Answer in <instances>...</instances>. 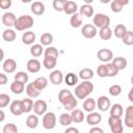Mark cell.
<instances>
[{
  "label": "cell",
  "instance_id": "cell-1",
  "mask_svg": "<svg viewBox=\"0 0 133 133\" xmlns=\"http://www.w3.org/2000/svg\"><path fill=\"white\" fill-rule=\"evenodd\" d=\"M58 101L62 104L64 109L68 111H73L74 109H76L77 104H78V102H77L75 96L72 94V91L69 89H65V88H63L59 91Z\"/></svg>",
  "mask_w": 133,
  "mask_h": 133
},
{
  "label": "cell",
  "instance_id": "cell-2",
  "mask_svg": "<svg viewBox=\"0 0 133 133\" xmlns=\"http://www.w3.org/2000/svg\"><path fill=\"white\" fill-rule=\"evenodd\" d=\"M94 84L90 81H82V83L78 84L75 88V96L79 100H85L92 92Z\"/></svg>",
  "mask_w": 133,
  "mask_h": 133
},
{
  "label": "cell",
  "instance_id": "cell-3",
  "mask_svg": "<svg viewBox=\"0 0 133 133\" xmlns=\"http://www.w3.org/2000/svg\"><path fill=\"white\" fill-rule=\"evenodd\" d=\"M34 24V20L29 15H22L20 16L15 24V29L17 31H24L29 28H31Z\"/></svg>",
  "mask_w": 133,
  "mask_h": 133
},
{
  "label": "cell",
  "instance_id": "cell-4",
  "mask_svg": "<svg viewBox=\"0 0 133 133\" xmlns=\"http://www.w3.org/2000/svg\"><path fill=\"white\" fill-rule=\"evenodd\" d=\"M108 125H109L112 133H123V131H124V125H123L122 117L109 116Z\"/></svg>",
  "mask_w": 133,
  "mask_h": 133
},
{
  "label": "cell",
  "instance_id": "cell-5",
  "mask_svg": "<svg viewBox=\"0 0 133 133\" xmlns=\"http://www.w3.org/2000/svg\"><path fill=\"white\" fill-rule=\"evenodd\" d=\"M94 25L97 28H104V27H109L110 25V18L105 15V14H96L92 18Z\"/></svg>",
  "mask_w": 133,
  "mask_h": 133
},
{
  "label": "cell",
  "instance_id": "cell-6",
  "mask_svg": "<svg viewBox=\"0 0 133 133\" xmlns=\"http://www.w3.org/2000/svg\"><path fill=\"white\" fill-rule=\"evenodd\" d=\"M56 122H57V118H56V115L54 112H51V111L47 112L43 116V127L47 130L54 129L56 126Z\"/></svg>",
  "mask_w": 133,
  "mask_h": 133
},
{
  "label": "cell",
  "instance_id": "cell-7",
  "mask_svg": "<svg viewBox=\"0 0 133 133\" xmlns=\"http://www.w3.org/2000/svg\"><path fill=\"white\" fill-rule=\"evenodd\" d=\"M97 57L103 63H109L113 59V52L110 49H107V48L100 49L97 52Z\"/></svg>",
  "mask_w": 133,
  "mask_h": 133
},
{
  "label": "cell",
  "instance_id": "cell-8",
  "mask_svg": "<svg viewBox=\"0 0 133 133\" xmlns=\"http://www.w3.org/2000/svg\"><path fill=\"white\" fill-rule=\"evenodd\" d=\"M81 33L86 38H94L98 34L97 27L94 24H89V23L88 24H85L81 28Z\"/></svg>",
  "mask_w": 133,
  "mask_h": 133
},
{
  "label": "cell",
  "instance_id": "cell-9",
  "mask_svg": "<svg viewBox=\"0 0 133 133\" xmlns=\"http://www.w3.org/2000/svg\"><path fill=\"white\" fill-rule=\"evenodd\" d=\"M17 17H16V15L14 14V12H11V11H6V12H4L3 15H2V23H3V25L4 26H6V27H8V28H10V27H15V24H16V21H17Z\"/></svg>",
  "mask_w": 133,
  "mask_h": 133
},
{
  "label": "cell",
  "instance_id": "cell-10",
  "mask_svg": "<svg viewBox=\"0 0 133 133\" xmlns=\"http://www.w3.org/2000/svg\"><path fill=\"white\" fill-rule=\"evenodd\" d=\"M47 103L44 100H36L33 104V111L36 115H44L47 113Z\"/></svg>",
  "mask_w": 133,
  "mask_h": 133
},
{
  "label": "cell",
  "instance_id": "cell-11",
  "mask_svg": "<svg viewBox=\"0 0 133 133\" xmlns=\"http://www.w3.org/2000/svg\"><path fill=\"white\" fill-rule=\"evenodd\" d=\"M97 107H98V109H100L103 112L110 109L111 103H110V100L108 99V97H106V96L99 97L98 100H97Z\"/></svg>",
  "mask_w": 133,
  "mask_h": 133
},
{
  "label": "cell",
  "instance_id": "cell-12",
  "mask_svg": "<svg viewBox=\"0 0 133 133\" xmlns=\"http://www.w3.org/2000/svg\"><path fill=\"white\" fill-rule=\"evenodd\" d=\"M49 80H50V82H51L52 84H54V85H59V84H61L62 81L64 80L63 75H62V72L59 71V70H55V71L51 72L50 75H49Z\"/></svg>",
  "mask_w": 133,
  "mask_h": 133
},
{
  "label": "cell",
  "instance_id": "cell-13",
  "mask_svg": "<svg viewBox=\"0 0 133 133\" xmlns=\"http://www.w3.org/2000/svg\"><path fill=\"white\" fill-rule=\"evenodd\" d=\"M2 69L5 73H8V74H11L16 71L17 69V62L15 59L12 58H7L3 61L2 63Z\"/></svg>",
  "mask_w": 133,
  "mask_h": 133
},
{
  "label": "cell",
  "instance_id": "cell-14",
  "mask_svg": "<svg viewBox=\"0 0 133 133\" xmlns=\"http://www.w3.org/2000/svg\"><path fill=\"white\" fill-rule=\"evenodd\" d=\"M26 69L29 73H32V74H35L37 72H39L41 70V62L35 59V58H32V59H29L27 61V64H26Z\"/></svg>",
  "mask_w": 133,
  "mask_h": 133
},
{
  "label": "cell",
  "instance_id": "cell-15",
  "mask_svg": "<svg viewBox=\"0 0 133 133\" xmlns=\"http://www.w3.org/2000/svg\"><path fill=\"white\" fill-rule=\"evenodd\" d=\"M85 119H86V123L88 125H91V126H95V125H98L101 123L102 121V115L98 112H90L88 113L86 116H85Z\"/></svg>",
  "mask_w": 133,
  "mask_h": 133
},
{
  "label": "cell",
  "instance_id": "cell-16",
  "mask_svg": "<svg viewBox=\"0 0 133 133\" xmlns=\"http://www.w3.org/2000/svg\"><path fill=\"white\" fill-rule=\"evenodd\" d=\"M9 110L10 112L18 116V115H21L23 113V109H22V100H15L11 102L10 106H9Z\"/></svg>",
  "mask_w": 133,
  "mask_h": 133
},
{
  "label": "cell",
  "instance_id": "cell-17",
  "mask_svg": "<svg viewBox=\"0 0 133 133\" xmlns=\"http://www.w3.org/2000/svg\"><path fill=\"white\" fill-rule=\"evenodd\" d=\"M129 3L128 0H113L110 4V8L113 12H121L124 8L125 5H127Z\"/></svg>",
  "mask_w": 133,
  "mask_h": 133
},
{
  "label": "cell",
  "instance_id": "cell-18",
  "mask_svg": "<svg viewBox=\"0 0 133 133\" xmlns=\"http://www.w3.org/2000/svg\"><path fill=\"white\" fill-rule=\"evenodd\" d=\"M125 126L128 128H133V105H130L126 108Z\"/></svg>",
  "mask_w": 133,
  "mask_h": 133
},
{
  "label": "cell",
  "instance_id": "cell-19",
  "mask_svg": "<svg viewBox=\"0 0 133 133\" xmlns=\"http://www.w3.org/2000/svg\"><path fill=\"white\" fill-rule=\"evenodd\" d=\"M77 10H78V5H77L76 2L70 1V0L65 2L64 6H63V12H64V14L73 16L74 14L77 12Z\"/></svg>",
  "mask_w": 133,
  "mask_h": 133
},
{
  "label": "cell",
  "instance_id": "cell-20",
  "mask_svg": "<svg viewBox=\"0 0 133 133\" xmlns=\"http://www.w3.org/2000/svg\"><path fill=\"white\" fill-rule=\"evenodd\" d=\"M25 91H26L27 96H28L29 98H31V99L37 98V97L41 95V90H38V89L34 86L33 82L27 84V86H26V88H25Z\"/></svg>",
  "mask_w": 133,
  "mask_h": 133
},
{
  "label": "cell",
  "instance_id": "cell-21",
  "mask_svg": "<svg viewBox=\"0 0 133 133\" xmlns=\"http://www.w3.org/2000/svg\"><path fill=\"white\" fill-rule=\"evenodd\" d=\"M31 11L34 14V15H36V16H41V15H43L44 12H45V4L43 3V2H41V1H35V2H33L32 4H31Z\"/></svg>",
  "mask_w": 133,
  "mask_h": 133
},
{
  "label": "cell",
  "instance_id": "cell-22",
  "mask_svg": "<svg viewBox=\"0 0 133 133\" xmlns=\"http://www.w3.org/2000/svg\"><path fill=\"white\" fill-rule=\"evenodd\" d=\"M36 35L33 31H25V33H23L22 35V42L25 45H32L35 42Z\"/></svg>",
  "mask_w": 133,
  "mask_h": 133
},
{
  "label": "cell",
  "instance_id": "cell-23",
  "mask_svg": "<svg viewBox=\"0 0 133 133\" xmlns=\"http://www.w3.org/2000/svg\"><path fill=\"white\" fill-rule=\"evenodd\" d=\"M111 62H112V64H113V65H114L118 71L125 70V69L127 68V64H128L127 59H126V58H124V57H122V56H118V57L113 58Z\"/></svg>",
  "mask_w": 133,
  "mask_h": 133
},
{
  "label": "cell",
  "instance_id": "cell-24",
  "mask_svg": "<svg viewBox=\"0 0 133 133\" xmlns=\"http://www.w3.org/2000/svg\"><path fill=\"white\" fill-rule=\"evenodd\" d=\"M79 12L81 16L86 17V18H91L94 16V7L89 4H83L81 5V7L79 8Z\"/></svg>",
  "mask_w": 133,
  "mask_h": 133
},
{
  "label": "cell",
  "instance_id": "cell-25",
  "mask_svg": "<svg viewBox=\"0 0 133 133\" xmlns=\"http://www.w3.org/2000/svg\"><path fill=\"white\" fill-rule=\"evenodd\" d=\"M82 22H83V17L80 15V12H76L74 14L71 19H70V24L73 28H78L82 25Z\"/></svg>",
  "mask_w": 133,
  "mask_h": 133
},
{
  "label": "cell",
  "instance_id": "cell-26",
  "mask_svg": "<svg viewBox=\"0 0 133 133\" xmlns=\"http://www.w3.org/2000/svg\"><path fill=\"white\" fill-rule=\"evenodd\" d=\"M71 116H72V119H73V123H82L85 118V115L83 113L82 110L80 109H74L73 111H71Z\"/></svg>",
  "mask_w": 133,
  "mask_h": 133
},
{
  "label": "cell",
  "instance_id": "cell-27",
  "mask_svg": "<svg viewBox=\"0 0 133 133\" xmlns=\"http://www.w3.org/2000/svg\"><path fill=\"white\" fill-rule=\"evenodd\" d=\"M96 107H97V102L92 98H87L83 102V109L85 111H87L88 113L94 112V110L96 109Z\"/></svg>",
  "mask_w": 133,
  "mask_h": 133
},
{
  "label": "cell",
  "instance_id": "cell-28",
  "mask_svg": "<svg viewBox=\"0 0 133 133\" xmlns=\"http://www.w3.org/2000/svg\"><path fill=\"white\" fill-rule=\"evenodd\" d=\"M94 77V71L89 68H84L80 70L79 72V78H81L83 81H89Z\"/></svg>",
  "mask_w": 133,
  "mask_h": 133
},
{
  "label": "cell",
  "instance_id": "cell-29",
  "mask_svg": "<svg viewBox=\"0 0 133 133\" xmlns=\"http://www.w3.org/2000/svg\"><path fill=\"white\" fill-rule=\"evenodd\" d=\"M24 89H25V84L22 83V82H20V81L15 80V81L10 84V90H11L14 94H16V95L22 94V92L24 91Z\"/></svg>",
  "mask_w": 133,
  "mask_h": 133
},
{
  "label": "cell",
  "instance_id": "cell-30",
  "mask_svg": "<svg viewBox=\"0 0 133 133\" xmlns=\"http://www.w3.org/2000/svg\"><path fill=\"white\" fill-rule=\"evenodd\" d=\"M110 116H117V117H121L124 113V109H123V106L118 103H115L113 105H111L110 107Z\"/></svg>",
  "mask_w": 133,
  "mask_h": 133
},
{
  "label": "cell",
  "instance_id": "cell-31",
  "mask_svg": "<svg viewBox=\"0 0 133 133\" xmlns=\"http://www.w3.org/2000/svg\"><path fill=\"white\" fill-rule=\"evenodd\" d=\"M127 31H128V30H127V28H126L125 25L118 24V25H116V26L114 27V29H113V34H114L115 37L122 39V38L125 36V34L127 33Z\"/></svg>",
  "mask_w": 133,
  "mask_h": 133
},
{
  "label": "cell",
  "instance_id": "cell-32",
  "mask_svg": "<svg viewBox=\"0 0 133 133\" xmlns=\"http://www.w3.org/2000/svg\"><path fill=\"white\" fill-rule=\"evenodd\" d=\"M16 37H17V34L14 29L7 28L2 32V38L5 42H14L16 39Z\"/></svg>",
  "mask_w": 133,
  "mask_h": 133
},
{
  "label": "cell",
  "instance_id": "cell-33",
  "mask_svg": "<svg viewBox=\"0 0 133 133\" xmlns=\"http://www.w3.org/2000/svg\"><path fill=\"white\" fill-rule=\"evenodd\" d=\"M44 52H45V49L41 44H33L30 48V54L33 57H39Z\"/></svg>",
  "mask_w": 133,
  "mask_h": 133
},
{
  "label": "cell",
  "instance_id": "cell-34",
  "mask_svg": "<svg viewBox=\"0 0 133 133\" xmlns=\"http://www.w3.org/2000/svg\"><path fill=\"white\" fill-rule=\"evenodd\" d=\"M38 125V117L36 114H30L26 118V126L29 129H35Z\"/></svg>",
  "mask_w": 133,
  "mask_h": 133
},
{
  "label": "cell",
  "instance_id": "cell-35",
  "mask_svg": "<svg viewBox=\"0 0 133 133\" xmlns=\"http://www.w3.org/2000/svg\"><path fill=\"white\" fill-rule=\"evenodd\" d=\"M64 82L69 86H75L78 83V76L74 73H68L64 77Z\"/></svg>",
  "mask_w": 133,
  "mask_h": 133
},
{
  "label": "cell",
  "instance_id": "cell-36",
  "mask_svg": "<svg viewBox=\"0 0 133 133\" xmlns=\"http://www.w3.org/2000/svg\"><path fill=\"white\" fill-rule=\"evenodd\" d=\"M33 101L31 100V98H26L22 100V109H23V113H28L33 109Z\"/></svg>",
  "mask_w": 133,
  "mask_h": 133
},
{
  "label": "cell",
  "instance_id": "cell-37",
  "mask_svg": "<svg viewBox=\"0 0 133 133\" xmlns=\"http://www.w3.org/2000/svg\"><path fill=\"white\" fill-rule=\"evenodd\" d=\"M43 64L47 70H53L57 64V58L55 57H45L43 60Z\"/></svg>",
  "mask_w": 133,
  "mask_h": 133
},
{
  "label": "cell",
  "instance_id": "cell-38",
  "mask_svg": "<svg viewBox=\"0 0 133 133\" xmlns=\"http://www.w3.org/2000/svg\"><path fill=\"white\" fill-rule=\"evenodd\" d=\"M33 84L38 90H43L48 85V79L46 77H38L33 81Z\"/></svg>",
  "mask_w": 133,
  "mask_h": 133
},
{
  "label": "cell",
  "instance_id": "cell-39",
  "mask_svg": "<svg viewBox=\"0 0 133 133\" xmlns=\"http://www.w3.org/2000/svg\"><path fill=\"white\" fill-rule=\"evenodd\" d=\"M113 32L112 30L110 29V27H104V28H101L100 31H99V35L100 37L103 39V41H108L111 38Z\"/></svg>",
  "mask_w": 133,
  "mask_h": 133
},
{
  "label": "cell",
  "instance_id": "cell-40",
  "mask_svg": "<svg viewBox=\"0 0 133 133\" xmlns=\"http://www.w3.org/2000/svg\"><path fill=\"white\" fill-rule=\"evenodd\" d=\"M39 41H41V45L50 46L52 44V42H53V35L51 33H49V32H45V33H43L41 35Z\"/></svg>",
  "mask_w": 133,
  "mask_h": 133
},
{
  "label": "cell",
  "instance_id": "cell-41",
  "mask_svg": "<svg viewBox=\"0 0 133 133\" xmlns=\"http://www.w3.org/2000/svg\"><path fill=\"white\" fill-rule=\"evenodd\" d=\"M73 123V119H72V116H71V113H61L60 116H59V124L61 126H69Z\"/></svg>",
  "mask_w": 133,
  "mask_h": 133
},
{
  "label": "cell",
  "instance_id": "cell-42",
  "mask_svg": "<svg viewBox=\"0 0 133 133\" xmlns=\"http://www.w3.org/2000/svg\"><path fill=\"white\" fill-rule=\"evenodd\" d=\"M15 80L17 81H20L22 83H27L28 80H29V77H28V74L23 72V71H20V72H17L16 75H15Z\"/></svg>",
  "mask_w": 133,
  "mask_h": 133
},
{
  "label": "cell",
  "instance_id": "cell-43",
  "mask_svg": "<svg viewBox=\"0 0 133 133\" xmlns=\"http://www.w3.org/2000/svg\"><path fill=\"white\" fill-rule=\"evenodd\" d=\"M45 57H58V50L55 47H47L44 52Z\"/></svg>",
  "mask_w": 133,
  "mask_h": 133
},
{
  "label": "cell",
  "instance_id": "cell-44",
  "mask_svg": "<svg viewBox=\"0 0 133 133\" xmlns=\"http://www.w3.org/2000/svg\"><path fill=\"white\" fill-rule=\"evenodd\" d=\"M97 74L99 77L101 78H105L108 77V69H107V64L106 63H102L97 68Z\"/></svg>",
  "mask_w": 133,
  "mask_h": 133
},
{
  "label": "cell",
  "instance_id": "cell-45",
  "mask_svg": "<svg viewBox=\"0 0 133 133\" xmlns=\"http://www.w3.org/2000/svg\"><path fill=\"white\" fill-rule=\"evenodd\" d=\"M2 133H18V127L12 123H7L4 125Z\"/></svg>",
  "mask_w": 133,
  "mask_h": 133
},
{
  "label": "cell",
  "instance_id": "cell-46",
  "mask_svg": "<svg viewBox=\"0 0 133 133\" xmlns=\"http://www.w3.org/2000/svg\"><path fill=\"white\" fill-rule=\"evenodd\" d=\"M108 92L110 96L112 97H116V96H119L122 94V86L118 85V84H113L109 87L108 89Z\"/></svg>",
  "mask_w": 133,
  "mask_h": 133
},
{
  "label": "cell",
  "instance_id": "cell-47",
  "mask_svg": "<svg viewBox=\"0 0 133 133\" xmlns=\"http://www.w3.org/2000/svg\"><path fill=\"white\" fill-rule=\"evenodd\" d=\"M122 42L127 46H132L133 45V31L128 30L125 36L122 38Z\"/></svg>",
  "mask_w": 133,
  "mask_h": 133
},
{
  "label": "cell",
  "instance_id": "cell-48",
  "mask_svg": "<svg viewBox=\"0 0 133 133\" xmlns=\"http://www.w3.org/2000/svg\"><path fill=\"white\" fill-rule=\"evenodd\" d=\"M66 0H54L53 1V8L56 11H63V6Z\"/></svg>",
  "mask_w": 133,
  "mask_h": 133
},
{
  "label": "cell",
  "instance_id": "cell-49",
  "mask_svg": "<svg viewBox=\"0 0 133 133\" xmlns=\"http://www.w3.org/2000/svg\"><path fill=\"white\" fill-rule=\"evenodd\" d=\"M10 102V97L6 94H1L0 95V108L6 107Z\"/></svg>",
  "mask_w": 133,
  "mask_h": 133
},
{
  "label": "cell",
  "instance_id": "cell-50",
  "mask_svg": "<svg viewBox=\"0 0 133 133\" xmlns=\"http://www.w3.org/2000/svg\"><path fill=\"white\" fill-rule=\"evenodd\" d=\"M106 64H107V69H108V77H114L118 74V70L112 64V62H109Z\"/></svg>",
  "mask_w": 133,
  "mask_h": 133
},
{
  "label": "cell",
  "instance_id": "cell-51",
  "mask_svg": "<svg viewBox=\"0 0 133 133\" xmlns=\"http://www.w3.org/2000/svg\"><path fill=\"white\" fill-rule=\"evenodd\" d=\"M11 6V1L10 0H1L0 1V7L1 9H7Z\"/></svg>",
  "mask_w": 133,
  "mask_h": 133
},
{
  "label": "cell",
  "instance_id": "cell-52",
  "mask_svg": "<svg viewBox=\"0 0 133 133\" xmlns=\"http://www.w3.org/2000/svg\"><path fill=\"white\" fill-rule=\"evenodd\" d=\"M88 133H104V131H103L102 128L95 126V127H91V128L89 129V132H88Z\"/></svg>",
  "mask_w": 133,
  "mask_h": 133
},
{
  "label": "cell",
  "instance_id": "cell-53",
  "mask_svg": "<svg viewBox=\"0 0 133 133\" xmlns=\"http://www.w3.org/2000/svg\"><path fill=\"white\" fill-rule=\"evenodd\" d=\"M7 80H8V78L6 77V75L4 73H0V84L1 85L6 84L7 83Z\"/></svg>",
  "mask_w": 133,
  "mask_h": 133
},
{
  "label": "cell",
  "instance_id": "cell-54",
  "mask_svg": "<svg viewBox=\"0 0 133 133\" xmlns=\"http://www.w3.org/2000/svg\"><path fill=\"white\" fill-rule=\"evenodd\" d=\"M64 133H79V130L75 127H68L64 131Z\"/></svg>",
  "mask_w": 133,
  "mask_h": 133
},
{
  "label": "cell",
  "instance_id": "cell-55",
  "mask_svg": "<svg viewBox=\"0 0 133 133\" xmlns=\"http://www.w3.org/2000/svg\"><path fill=\"white\" fill-rule=\"evenodd\" d=\"M128 99H129L130 102L133 103V85H132V87H131V89H130V91L128 94Z\"/></svg>",
  "mask_w": 133,
  "mask_h": 133
},
{
  "label": "cell",
  "instance_id": "cell-56",
  "mask_svg": "<svg viewBox=\"0 0 133 133\" xmlns=\"http://www.w3.org/2000/svg\"><path fill=\"white\" fill-rule=\"evenodd\" d=\"M0 114H1L0 122H3V121H4V118H5V115H4V111H3V109H1V110H0Z\"/></svg>",
  "mask_w": 133,
  "mask_h": 133
},
{
  "label": "cell",
  "instance_id": "cell-57",
  "mask_svg": "<svg viewBox=\"0 0 133 133\" xmlns=\"http://www.w3.org/2000/svg\"><path fill=\"white\" fill-rule=\"evenodd\" d=\"M90 3H92V0H85V4H89L90 5Z\"/></svg>",
  "mask_w": 133,
  "mask_h": 133
},
{
  "label": "cell",
  "instance_id": "cell-58",
  "mask_svg": "<svg viewBox=\"0 0 133 133\" xmlns=\"http://www.w3.org/2000/svg\"><path fill=\"white\" fill-rule=\"evenodd\" d=\"M131 83H132V85H133V76L131 77Z\"/></svg>",
  "mask_w": 133,
  "mask_h": 133
},
{
  "label": "cell",
  "instance_id": "cell-59",
  "mask_svg": "<svg viewBox=\"0 0 133 133\" xmlns=\"http://www.w3.org/2000/svg\"><path fill=\"white\" fill-rule=\"evenodd\" d=\"M18 133H19V132H18Z\"/></svg>",
  "mask_w": 133,
  "mask_h": 133
}]
</instances>
